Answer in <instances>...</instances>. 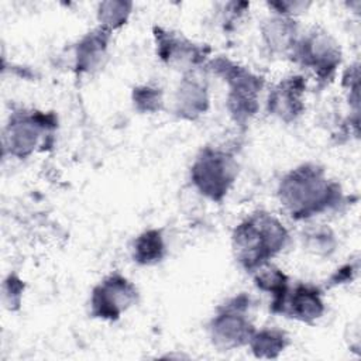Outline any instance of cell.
I'll return each mask as SVG.
<instances>
[{
    "instance_id": "obj_21",
    "label": "cell",
    "mask_w": 361,
    "mask_h": 361,
    "mask_svg": "<svg viewBox=\"0 0 361 361\" xmlns=\"http://www.w3.org/2000/svg\"><path fill=\"white\" fill-rule=\"evenodd\" d=\"M334 235L330 233V230H316V233L309 235V247L314 250V252L320 254H330L334 248Z\"/></svg>"
},
{
    "instance_id": "obj_13",
    "label": "cell",
    "mask_w": 361,
    "mask_h": 361,
    "mask_svg": "<svg viewBox=\"0 0 361 361\" xmlns=\"http://www.w3.org/2000/svg\"><path fill=\"white\" fill-rule=\"evenodd\" d=\"M209 109V93L206 85L192 75H186L176 90L175 113L183 120H196Z\"/></svg>"
},
{
    "instance_id": "obj_2",
    "label": "cell",
    "mask_w": 361,
    "mask_h": 361,
    "mask_svg": "<svg viewBox=\"0 0 361 361\" xmlns=\"http://www.w3.org/2000/svg\"><path fill=\"white\" fill-rule=\"evenodd\" d=\"M231 243L240 267L255 272L285 250L289 233L275 216L259 210L235 226Z\"/></svg>"
},
{
    "instance_id": "obj_20",
    "label": "cell",
    "mask_w": 361,
    "mask_h": 361,
    "mask_svg": "<svg viewBox=\"0 0 361 361\" xmlns=\"http://www.w3.org/2000/svg\"><path fill=\"white\" fill-rule=\"evenodd\" d=\"M24 282L16 275L10 274L3 283V299L8 310H18L23 300Z\"/></svg>"
},
{
    "instance_id": "obj_5",
    "label": "cell",
    "mask_w": 361,
    "mask_h": 361,
    "mask_svg": "<svg viewBox=\"0 0 361 361\" xmlns=\"http://www.w3.org/2000/svg\"><path fill=\"white\" fill-rule=\"evenodd\" d=\"M251 299L240 293L223 303L209 323V336L219 350L227 351L248 345L255 329L247 316Z\"/></svg>"
},
{
    "instance_id": "obj_22",
    "label": "cell",
    "mask_w": 361,
    "mask_h": 361,
    "mask_svg": "<svg viewBox=\"0 0 361 361\" xmlns=\"http://www.w3.org/2000/svg\"><path fill=\"white\" fill-rule=\"evenodd\" d=\"M354 274H355V268L351 264H345L341 268L336 269V272L329 279V285L334 286V285H341V283L350 282L354 278Z\"/></svg>"
},
{
    "instance_id": "obj_9",
    "label": "cell",
    "mask_w": 361,
    "mask_h": 361,
    "mask_svg": "<svg viewBox=\"0 0 361 361\" xmlns=\"http://www.w3.org/2000/svg\"><path fill=\"white\" fill-rule=\"evenodd\" d=\"M154 38L157 55L168 65L197 66L202 65L210 54V47L204 44H195L162 27H154Z\"/></svg>"
},
{
    "instance_id": "obj_15",
    "label": "cell",
    "mask_w": 361,
    "mask_h": 361,
    "mask_svg": "<svg viewBox=\"0 0 361 361\" xmlns=\"http://www.w3.org/2000/svg\"><path fill=\"white\" fill-rule=\"evenodd\" d=\"M254 283L259 290L268 292L272 296L269 310L275 314H281L285 298L290 288L286 274L279 268L267 264L254 272Z\"/></svg>"
},
{
    "instance_id": "obj_1",
    "label": "cell",
    "mask_w": 361,
    "mask_h": 361,
    "mask_svg": "<svg viewBox=\"0 0 361 361\" xmlns=\"http://www.w3.org/2000/svg\"><path fill=\"white\" fill-rule=\"evenodd\" d=\"M278 197L293 219L306 220L337 207L343 193L340 185L330 180L322 166L302 164L281 179Z\"/></svg>"
},
{
    "instance_id": "obj_4",
    "label": "cell",
    "mask_w": 361,
    "mask_h": 361,
    "mask_svg": "<svg viewBox=\"0 0 361 361\" xmlns=\"http://www.w3.org/2000/svg\"><path fill=\"white\" fill-rule=\"evenodd\" d=\"M238 175L235 158L214 147H204L190 166L193 186L204 197L220 203L234 185Z\"/></svg>"
},
{
    "instance_id": "obj_6",
    "label": "cell",
    "mask_w": 361,
    "mask_h": 361,
    "mask_svg": "<svg viewBox=\"0 0 361 361\" xmlns=\"http://www.w3.org/2000/svg\"><path fill=\"white\" fill-rule=\"evenodd\" d=\"M58 127V118L54 113L37 110H20L11 113L3 133L4 152L24 159L34 152L42 137Z\"/></svg>"
},
{
    "instance_id": "obj_3",
    "label": "cell",
    "mask_w": 361,
    "mask_h": 361,
    "mask_svg": "<svg viewBox=\"0 0 361 361\" xmlns=\"http://www.w3.org/2000/svg\"><path fill=\"white\" fill-rule=\"evenodd\" d=\"M207 66L228 86L227 109L230 116L237 124H245L258 111V94L264 87V78L224 56L209 61Z\"/></svg>"
},
{
    "instance_id": "obj_19",
    "label": "cell",
    "mask_w": 361,
    "mask_h": 361,
    "mask_svg": "<svg viewBox=\"0 0 361 361\" xmlns=\"http://www.w3.org/2000/svg\"><path fill=\"white\" fill-rule=\"evenodd\" d=\"M133 103L140 113H157L164 106L162 90L149 85L137 86L133 89Z\"/></svg>"
},
{
    "instance_id": "obj_18",
    "label": "cell",
    "mask_w": 361,
    "mask_h": 361,
    "mask_svg": "<svg viewBox=\"0 0 361 361\" xmlns=\"http://www.w3.org/2000/svg\"><path fill=\"white\" fill-rule=\"evenodd\" d=\"M131 10L133 3L130 1H102L97 7V20L100 23V27L109 31L123 27L131 14Z\"/></svg>"
},
{
    "instance_id": "obj_10",
    "label": "cell",
    "mask_w": 361,
    "mask_h": 361,
    "mask_svg": "<svg viewBox=\"0 0 361 361\" xmlns=\"http://www.w3.org/2000/svg\"><path fill=\"white\" fill-rule=\"evenodd\" d=\"M306 80L300 75H292L282 79L271 92L267 102L268 113L285 123L295 121L305 110L303 94Z\"/></svg>"
},
{
    "instance_id": "obj_8",
    "label": "cell",
    "mask_w": 361,
    "mask_h": 361,
    "mask_svg": "<svg viewBox=\"0 0 361 361\" xmlns=\"http://www.w3.org/2000/svg\"><path fill=\"white\" fill-rule=\"evenodd\" d=\"M138 300L135 285L118 272L100 281L90 295V314L96 319L116 322Z\"/></svg>"
},
{
    "instance_id": "obj_11",
    "label": "cell",
    "mask_w": 361,
    "mask_h": 361,
    "mask_svg": "<svg viewBox=\"0 0 361 361\" xmlns=\"http://www.w3.org/2000/svg\"><path fill=\"white\" fill-rule=\"evenodd\" d=\"M324 302L319 288L310 283H298L289 288L281 314L289 319L313 324L324 313Z\"/></svg>"
},
{
    "instance_id": "obj_16",
    "label": "cell",
    "mask_w": 361,
    "mask_h": 361,
    "mask_svg": "<svg viewBox=\"0 0 361 361\" xmlns=\"http://www.w3.org/2000/svg\"><path fill=\"white\" fill-rule=\"evenodd\" d=\"M165 254V240L158 228H148L134 240L133 259L140 265H155L164 259Z\"/></svg>"
},
{
    "instance_id": "obj_12",
    "label": "cell",
    "mask_w": 361,
    "mask_h": 361,
    "mask_svg": "<svg viewBox=\"0 0 361 361\" xmlns=\"http://www.w3.org/2000/svg\"><path fill=\"white\" fill-rule=\"evenodd\" d=\"M111 31L97 27L85 34L75 48V71L89 73L99 69L107 58Z\"/></svg>"
},
{
    "instance_id": "obj_14",
    "label": "cell",
    "mask_w": 361,
    "mask_h": 361,
    "mask_svg": "<svg viewBox=\"0 0 361 361\" xmlns=\"http://www.w3.org/2000/svg\"><path fill=\"white\" fill-rule=\"evenodd\" d=\"M262 39L272 54L290 55L298 42V24L293 17L276 14L261 25Z\"/></svg>"
},
{
    "instance_id": "obj_17",
    "label": "cell",
    "mask_w": 361,
    "mask_h": 361,
    "mask_svg": "<svg viewBox=\"0 0 361 361\" xmlns=\"http://www.w3.org/2000/svg\"><path fill=\"white\" fill-rule=\"evenodd\" d=\"M248 345L257 358H278L289 345V337L278 329H262L254 331Z\"/></svg>"
},
{
    "instance_id": "obj_7",
    "label": "cell",
    "mask_w": 361,
    "mask_h": 361,
    "mask_svg": "<svg viewBox=\"0 0 361 361\" xmlns=\"http://www.w3.org/2000/svg\"><path fill=\"white\" fill-rule=\"evenodd\" d=\"M290 56L312 69L317 80L327 82L341 62V49L329 32L314 28L298 39Z\"/></svg>"
}]
</instances>
